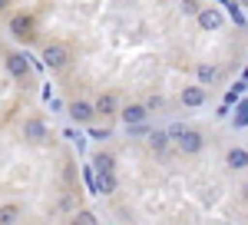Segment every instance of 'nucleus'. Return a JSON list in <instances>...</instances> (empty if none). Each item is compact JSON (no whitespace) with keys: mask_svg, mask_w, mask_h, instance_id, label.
Wrapping results in <instances>:
<instances>
[{"mask_svg":"<svg viewBox=\"0 0 248 225\" xmlns=\"http://www.w3.org/2000/svg\"><path fill=\"white\" fill-rule=\"evenodd\" d=\"M70 60V50L63 47V43H50L46 50H43V63L50 66V70H57V66H63Z\"/></svg>","mask_w":248,"mask_h":225,"instance_id":"1","label":"nucleus"},{"mask_svg":"<svg viewBox=\"0 0 248 225\" xmlns=\"http://www.w3.org/2000/svg\"><path fill=\"white\" fill-rule=\"evenodd\" d=\"M175 143H179V149H182V152H189V156H195V152L202 149V143H205V139H202V132L186 129L182 136H179V139H175Z\"/></svg>","mask_w":248,"mask_h":225,"instance_id":"2","label":"nucleus"},{"mask_svg":"<svg viewBox=\"0 0 248 225\" xmlns=\"http://www.w3.org/2000/svg\"><path fill=\"white\" fill-rule=\"evenodd\" d=\"M10 33H14L17 40H33V20L17 14V17L10 20Z\"/></svg>","mask_w":248,"mask_h":225,"instance_id":"3","label":"nucleus"},{"mask_svg":"<svg viewBox=\"0 0 248 225\" xmlns=\"http://www.w3.org/2000/svg\"><path fill=\"white\" fill-rule=\"evenodd\" d=\"M119 116H123V123H126V126H139V123H146L149 110H146V106H139V103H129Z\"/></svg>","mask_w":248,"mask_h":225,"instance_id":"4","label":"nucleus"},{"mask_svg":"<svg viewBox=\"0 0 248 225\" xmlns=\"http://www.w3.org/2000/svg\"><path fill=\"white\" fill-rule=\"evenodd\" d=\"M195 17H199V23H202L205 30H218V27H222V14H218L215 7H202Z\"/></svg>","mask_w":248,"mask_h":225,"instance_id":"5","label":"nucleus"},{"mask_svg":"<svg viewBox=\"0 0 248 225\" xmlns=\"http://www.w3.org/2000/svg\"><path fill=\"white\" fill-rule=\"evenodd\" d=\"M23 136H27L30 143H43V139H46V126H43L40 119H27V123H23Z\"/></svg>","mask_w":248,"mask_h":225,"instance_id":"6","label":"nucleus"},{"mask_svg":"<svg viewBox=\"0 0 248 225\" xmlns=\"http://www.w3.org/2000/svg\"><path fill=\"white\" fill-rule=\"evenodd\" d=\"M205 103V86H186L182 90V106H202Z\"/></svg>","mask_w":248,"mask_h":225,"instance_id":"7","label":"nucleus"},{"mask_svg":"<svg viewBox=\"0 0 248 225\" xmlns=\"http://www.w3.org/2000/svg\"><path fill=\"white\" fill-rule=\"evenodd\" d=\"M7 70H10L14 76H27L30 63H27V56H23V53H10V56H7Z\"/></svg>","mask_w":248,"mask_h":225,"instance_id":"8","label":"nucleus"},{"mask_svg":"<svg viewBox=\"0 0 248 225\" xmlns=\"http://www.w3.org/2000/svg\"><path fill=\"white\" fill-rule=\"evenodd\" d=\"M93 106H90V103H73V106H70V116H73V119H77V123H90V119H93Z\"/></svg>","mask_w":248,"mask_h":225,"instance_id":"9","label":"nucleus"},{"mask_svg":"<svg viewBox=\"0 0 248 225\" xmlns=\"http://www.w3.org/2000/svg\"><path fill=\"white\" fill-rule=\"evenodd\" d=\"M225 162H229V169H235V172H242L248 162V152L245 149H232L229 156H225Z\"/></svg>","mask_w":248,"mask_h":225,"instance_id":"10","label":"nucleus"},{"mask_svg":"<svg viewBox=\"0 0 248 225\" xmlns=\"http://www.w3.org/2000/svg\"><path fill=\"white\" fill-rule=\"evenodd\" d=\"M96 112H103V116H109V112H116V96L113 93H103L99 99H96Z\"/></svg>","mask_w":248,"mask_h":225,"instance_id":"11","label":"nucleus"},{"mask_svg":"<svg viewBox=\"0 0 248 225\" xmlns=\"http://www.w3.org/2000/svg\"><path fill=\"white\" fill-rule=\"evenodd\" d=\"M149 146H153L155 152H162V149H166V146H169V136H166V129L149 132Z\"/></svg>","mask_w":248,"mask_h":225,"instance_id":"12","label":"nucleus"},{"mask_svg":"<svg viewBox=\"0 0 248 225\" xmlns=\"http://www.w3.org/2000/svg\"><path fill=\"white\" fill-rule=\"evenodd\" d=\"M20 219V209L17 206H0V225H14Z\"/></svg>","mask_w":248,"mask_h":225,"instance_id":"13","label":"nucleus"},{"mask_svg":"<svg viewBox=\"0 0 248 225\" xmlns=\"http://www.w3.org/2000/svg\"><path fill=\"white\" fill-rule=\"evenodd\" d=\"M93 169L96 172H113V156H109V152H99L93 159Z\"/></svg>","mask_w":248,"mask_h":225,"instance_id":"14","label":"nucleus"},{"mask_svg":"<svg viewBox=\"0 0 248 225\" xmlns=\"http://www.w3.org/2000/svg\"><path fill=\"white\" fill-rule=\"evenodd\" d=\"M215 80H218V70L209 66V63H202V66H199V83L205 86V83H215Z\"/></svg>","mask_w":248,"mask_h":225,"instance_id":"15","label":"nucleus"},{"mask_svg":"<svg viewBox=\"0 0 248 225\" xmlns=\"http://www.w3.org/2000/svg\"><path fill=\"white\" fill-rule=\"evenodd\" d=\"M70 225H99V222H96L93 212H77V219H73Z\"/></svg>","mask_w":248,"mask_h":225,"instance_id":"16","label":"nucleus"},{"mask_svg":"<svg viewBox=\"0 0 248 225\" xmlns=\"http://www.w3.org/2000/svg\"><path fill=\"white\" fill-rule=\"evenodd\" d=\"M182 132H186V126H182V123H172L169 129H166V136H169V139H179Z\"/></svg>","mask_w":248,"mask_h":225,"instance_id":"17","label":"nucleus"},{"mask_svg":"<svg viewBox=\"0 0 248 225\" xmlns=\"http://www.w3.org/2000/svg\"><path fill=\"white\" fill-rule=\"evenodd\" d=\"M202 7L195 3V0H182V14H199Z\"/></svg>","mask_w":248,"mask_h":225,"instance_id":"18","label":"nucleus"},{"mask_svg":"<svg viewBox=\"0 0 248 225\" xmlns=\"http://www.w3.org/2000/svg\"><path fill=\"white\" fill-rule=\"evenodd\" d=\"M162 106V96H149V103H146V110H159Z\"/></svg>","mask_w":248,"mask_h":225,"instance_id":"19","label":"nucleus"},{"mask_svg":"<svg viewBox=\"0 0 248 225\" xmlns=\"http://www.w3.org/2000/svg\"><path fill=\"white\" fill-rule=\"evenodd\" d=\"M3 7H7V0H0V10H3Z\"/></svg>","mask_w":248,"mask_h":225,"instance_id":"20","label":"nucleus"}]
</instances>
